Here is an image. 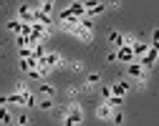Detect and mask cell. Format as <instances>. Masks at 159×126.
I'll list each match as a JSON object with an SVG mask.
<instances>
[{
	"instance_id": "6da1fadb",
	"label": "cell",
	"mask_w": 159,
	"mask_h": 126,
	"mask_svg": "<svg viewBox=\"0 0 159 126\" xmlns=\"http://www.w3.org/2000/svg\"><path fill=\"white\" fill-rule=\"evenodd\" d=\"M38 63H41V66H48V68H61V66H66L63 56L56 53V51H46V56L38 61Z\"/></svg>"
},
{
	"instance_id": "83f0119b",
	"label": "cell",
	"mask_w": 159,
	"mask_h": 126,
	"mask_svg": "<svg viewBox=\"0 0 159 126\" xmlns=\"http://www.w3.org/2000/svg\"><path fill=\"white\" fill-rule=\"evenodd\" d=\"M68 98H71V103L78 101V88H68Z\"/></svg>"
},
{
	"instance_id": "f1b7e54d",
	"label": "cell",
	"mask_w": 159,
	"mask_h": 126,
	"mask_svg": "<svg viewBox=\"0 0 159 126\" xmlns=\"http://www.w3.org/2000/svg\"><path fill=\"white\" fill-rule=\"evenodd\" d=\"M93 88H96V86H91V83H86V81L81 83V91H84V93H91Z\"/></svg>"
},
{
	"instance_id": "7c38bea8",
	"label": "cell",
	"mask_w": 159,
	"mask_h": 126,
	"mask_svg": "<svg viewBox=\"0 0 159 126\" xmlns=\"http://www.w3.org/2000/svg\"><path fill=\"white\" fill-rule=\"evenodd\" d=\"M8 103H15V106H25V96H23V93H18V91H13V93H8Z\"/></svg>"
},
{
	"instance_id": "8992f818",
	"label": "cell",
	"mask_w": 159,
	"mask_h": 126,
	"mask_svg": "<svg viewBox=\"0 0 159 126\" xmlns=\"http://www.w3.org/2000/svg\"><path fill=\"white\" fill-rule=\"evenodd\" d=\"M18 20H20V23H33V10H30V5H23V3H20V8H18Z\"/></svg>"
},
{
	"instance_id": "e0dca14e",
	"label": "cell",
	"mask_w": 159,
	"mask_h": 126,
	"mask_svg": "<svg viewBox=\"0 0 159 126\" xmlns=\"http://www.w3.org/2000/svg\"><path fill=\"white\" fill-rule=\"evenodd\" d=\"M106 103H109L111 109H121V103H124V98H121V96H114V93H111V96L106 98Z\"/></svg>"
},
{
	"instance_id": "9a60e30c",
	"label": "cell",
	"mask_w": 159,
	"mask_h": 126,
	"mask_svg": "<svg viewBox=\"0 0 159 126\" xmlns=\"http://www.w3.org/2000/svg\"><path fill=\"white\" fill-rule=\"evenodd\" d=\"M0 124H5V126L13 124V116H10V111H8L5 106H0Z\"/></svg>"
},
{
	"instance_id": "1f68e13d",
	"label": "cell",
	"mask_w": 159,
	"mask_h": 126,
	"mask_svg": "<svg viewBox=\"0 0 159 126\" xmlns=\"http://www.w3.org/2000/svg\"><path fill=\"white\" fill-rule=\"evenodd\" d=\"M106 61H109V63H114V61H116V51H111V53H106Z\"/></svg>"
},
{
	"instance_id": "7a4b0ae2",
	"label": "cell",
	"mask_w": 159,
	"mask_h": 126,
	"mask_svg": "<svg viewBox=\"0 0 159 126\" xmlns=\"http://www.w3.org/2000/svg\"><path fill=\"white\" fill-rule=\"evenodd\" d=\"M63 116L73 119L76 124H84V106H81L78 101H73V103H68V106L63 109Z\"/></svg>"
},
{
	"instance_id": "5bb4252c",
	"label": "cell",
	"mask_w": 159,
	"mask_h": 126,
	"mask_svg": "<svg viewBox=\"0 0 159 126\" xmlns=\"http://www.w3.org/2000/svg\"><path fill=\"white\" fill-rule=\"evenodd\" d=\"M38 101H41V103H38V106H41L43 111H53V106H56V101H53V98H46V96H43V98L38 96Z\"/></svg>"
},
{
	"instance_id": "d6a6232c",
	"label": "cell",
	"mask_w": 159,
	"mask_h": 126,
	"mask_svg": "<svg viewBox=\"0 0 159 126\" xmlns=\"http://www.w3.org/2000/svg\"><path fill=\"white\" fill-rule=\"evenodd\" d=\"M0 106H8V96H0Z\"/></svg>"
},
{
	"instance_id": "d6986e66",
	"label": "cell",
	"mask_w": 159,
	"mask_h": 126,
	"mask_svg": "<svg viewBox=\"0 0 159 126\" xmlns=\"http://www.w3.org/2000/svg\"><path fill=\"white\" fill-rule=\"evenodd\" d=\"M109 40H111V46L121 48V33H116V30H109Z\"/></svg>"
},
{
	"instance_id": "2e32d148",
	"label": "cell",
	"mask_w": 159,
	"mask_h": 126,
	"mask_svg": "<svg viewBox=\"0 0 159 126\" xmlns=\"http://www.w3.org/2000/svg\"><path fill=\"white\" fill-rule=\"evenodd\" d=\"M13 126H30V116L25 114V111H20L18 114V119H15V124Z\"/></svg>"
},
{
	"instance_id": "d4e9b609",
	"label": "cell",
	"mask_w": 159,
	"mask_h": 126,
	"mask_svg": "<svg viewBox=\"0 0 159 126\" xmlns=\"http://www.w3.org/2000/svg\"><path fill=\"white\" fill-rule=\"evenodd\" d=\"M15 91H18V93H25V91H28V81H18V83H15Z\"/></svg>"
},
{
	"instance_id": "44dd1931",
	"label": "cell",
	"mask_w": 159,
	"mask_h": 126,
	"mask_svg": "<svg viewBox=\"0 0 159 126\" xmlns=\"http://www.w3.org/2000/svg\"><path fill=\"white\" fill-rule=\"evenodd\" d=\"M33 56L41 61V58L46 56V46H43V43H35V46H33Z\"/></svg>"
},
{
	"instance_id": "4316f807",
	"label": "cell",
	"mask_w": 159,
	"mask_h": 126,
	"mask_svg": "<svg viewBox=\"0 0 159 126\" xmlns=\"http://www.w3.org/2000/svg\"><path fill=\"white\" fill-rule=\"evenodd\" d=\"M30 25H33V23H20V35L30 38Z\"/></svg>"
},
{
	"instance_id": "277c9868",
	"label": "cell",
	"mask_w": 159,
	"mask_h": 126,
	"mask_svg": "<svg viewBox=\"0 0 159 126\" xmlns=\"http://www.w3.org/2000/svg\"><path fill=\"white\" fill-rule=\"evenodd\" d=\"M116 61H121V63H134V53H131V46H121L116 51Z\"/></svg>"
},
{
	"instance_id": "ba28073f",
	"label": "cell",
	"mask_w": 159,
	"mask_h": 126,
	"mask_svg": "<svg viewBox=\"0 0 159 126\" xmlns=\"http://www.w3.org/2000/svg\"><path fill=\"white\" fill-rule=\"evenodd\" d=\"M147 51H149V43H142V40H134V43H131V53H134V58H142Z\"/></svg>"
},
{
	"instance_id": "3957f363",
	"label": "cell",
	"mask_w": 159,
	"mask_h": 126,
	"mask_svg": "<svg viewBox=\"0 0 159 126\" xmlns=\"http://www.w3.org/2000/svg\"><path fill=\"white\" fill-rule=\"evenodd\" d=\"M126 73L131 76V78H139V81H147V71L139 66V63L134 61V63H126Z\"/></svg>"
},
{
	"instance_id": "f546056e",
	"label": "cell",
	"mask_w": 159,
	"mask_h": 126,
	"mask_svg": "<svg viewBox=\"0 0 159 126\" xmlns=\"http://www.w3.org/2000/svg\"><path fill=\"white\" fill-rule=\"evenodd\" d=\"M63 126H78L73 119H68V116H63Z\"/></svg>"
},
{
	"instance_id": "ffe728a7",
	"label": "cell",
	"mask_w": 159,
	"mask_h": 126,
	"mask_svg": "<svg viewBox=\"0 0 159 126\" xmlns=\"http://www.w3.org/2000/svg\"><path fill=\"white\" fill-rule=\"evenodd\" d=\"M5 28H8L10 33H15V35H18V33H20V20H8Z\"/></svg>"
},
{
	"instance_id": "52a82bcc",
	"label": "cell",
	"mask_w": 159,
	"mask_h": 126,
	"mask_svg": "<svg viewBox=\"0 0 159 126\" xmlns=\"http://www.w3.org/2000/svg\"><path fill=\"white\" fill-rule=\"evenodd\" d=\"M111 114H114V109L109 106L106 101H101V106H96V119H101V121H106V119H111Z\"/></svg>"
},
{
	"instance_id": "cb8c5ba5",
	"label": "cell",
	"mask_w": 159,
	"mask_h": 126,
	"mask_svg": "<svg viewBox=\"0 0 159 126\" xmlns=\"http://www.w3.org/2000/svg\"><path fill=\"white\" fill-rule=\"evenodd\" d=\"M98 81H101V73H89L86 76V83H91V86H96Z\"/></svg>"
},
{
	"instance_id": "7402d4cb",
	"label": "cell",
	"mask_w": 159,
	"mask_h": 126,
	"mask_svg": "<svg viewBox=\"0 0 159 126\" xmlns=\"http://www.w3.org/2000/svg\"><path fill=\"white\" fill-rule=\"evenodd\" d=\"M30 56H33V48H28V46L18 48V58H30Z\"/></svg>"
},
{
	"instance_id": "30bf717a",
	"label": "cell",
	"mask_w": 159,
	"mask_h": 126,
	"mask_svg": "<svg viewBox=\"0 0 159 126\" xmlns=\"http://www.w3.org/2000/svg\"><path fill=\"white\" fill-rule=\"evenodd\" d=\"M68 13H73L76 18H86V8H84V3H78V0H73L68 5Z\"/></svg>"
},
{
	"instance_id": "8fae6325",
	"label": "cell",
	"mask_w": 159,
	"mask_h": 126,
	"mask_svg": "<svg viewBox=\"0 0 159 126\" xmlns=\"http://www.w3.org/2000/svg\"><path fill=\"white\" fill-rule=\"evenodd\" d=\"M38 96H46V98H53V96H56V88L51 86V83H41V86H38Z\"/></svg>"
},
{
	"instance_id": "484cf974",
	"label": "cell",
	"mask_w": 159,
	"mask_h": 126,
	"mask_svg": "<svg viewBox=\"0 0 159 126\" xmlns=\"http://www.w3.org/2000/svg\"><path fill=\"white\" fill-rule=\"evenodd\" d=\"M111 96V86H109V83H104V86H101V101H106Z\"/></svg>"
},
{
	"instance_id": "5b68a950",
	"label": "cell",
	"mask_w": 159,
	"mask_h": 126,
	"mask_svg": "<svg viewBox=\"0 0 159 126\" xmlns=\"http://www.w3.org/2000/svg\"><path fill=\"white\" fill-rule=\"evenodd\" d=\"M109 86H111V93H114V96H121V98H124V96L129 93V83H126V81H116V83H109Z\"/></svg>"
},
{
	"instance_id": "4fadbf2b",
	"label": "cell",
	"mask_w": 159,
	"mask_h": 126,
	"mask_svg": "<svg viewBox=\"0 0 159 126\" xmlns=\"http://www.w3.org/2000/svg\"><path fill=\"white\" fill-rule=\"evenodd\" d=\"M53 3H56V0H41V3H38V10L46 13V15H51L53 13Z\"/></svg>"
},
{
	"instance_id": "9c48e42d",
	"label": "cell",
	"mask_w": 159,
	"mask_h": 126,
	"mask_svg": "<svg viewBox=\"0 0 159 126\" xmlns=\"http://www.w3.org/2000/svg\"><path fill=\"white\" fill-rule=\"evenodd\" d=\"M101 13H106V3H101V0H96V3L86 10V18H93V15H101Z\"/></svg>"
},
{
	"instance_id": "603a6c76",
	"label": "cell",
	"mask_w": 159,
	"mask_h": 126,
	"mask_svg": "<svg viewBox=\"0 0 159 126\" xmlns=\"http://www.w3.org/2000/svg\"><path fill=\"white\" fill-rule=\"evenodd\" d=\"M66 63H68V68L76 71V73H78V71H84V63H81V61H66Z\"/></svg>"
},
{
	"instance_id": "4dcf8cb0",
	"label": "cell",
	"mask_w": 159,
	"mask_h": 126,
	"mask_svg": "<svg viewBox=\"0 0 159 126\" xmlns=\"http://www.w3.org/2000/svg\"><path fill=\"white\" fill-rule=\"evenodd\" d=\"M109 8H121V0H109Z\"/></svg>"
},
{
	"instance_id": "ac0fdd59",
	"label": "cell",
	"mask_w": 159,
	"mask_h": 126,
	"mask_svg": "<svg viewBox=\"0 0 159 126\" xmlns=\"http://www.w3.org/2000/svg\"><path fill=\"white\" fill-rule=\"evenodd\" d=\"M111 124H114V126H121V124H124V114H121V109H114V114H111Z\"/></svg>"
}]
</instances>
